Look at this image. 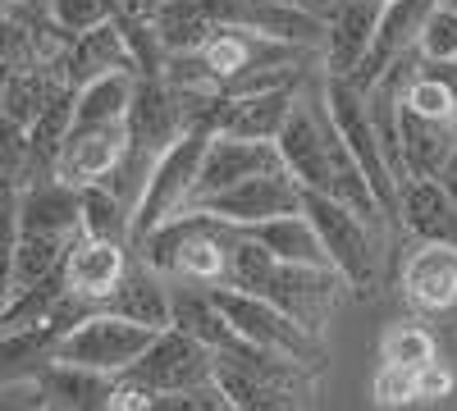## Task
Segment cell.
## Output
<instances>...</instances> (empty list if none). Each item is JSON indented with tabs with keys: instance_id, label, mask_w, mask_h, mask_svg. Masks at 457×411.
Listing matches in <instances>:
<instances>
[{
	"instance_id": "d6a6232c",
	"label": "cell",
	"mask_w": 457,
	"mask_h": 411,
	"mask_svg": "<svg viewBox=\"0 0 457 411\" xmlns=\"http://www.w3.org/2000/svg\"><path fill=\"white\" fill-rule=\"evenodd\" d=\"M370 398L379 411H403V407H421V389H416V370L379 361L375 380H370Z\"/></svg>"
},
{
	"instance_id": "7402d4cb",
	"label": "cell",
	"mask_w": 457,
	"mask_h": 411,
	"mask_svg": "<svg viewBox=\"0 0 457 411\" xmlns=\"http://www.w3.org/2000/svg\"><path fill=\"white\" fill-rule=\"evenodd\" d=\"M101 311H114V316L137 320V325H151V329H170V325H174L165 275H156L151 266H142V260H133V270H129L124 284L101 302Z\"/></svg>"
},
{
	"instance_id": "d6986e66",
	"label": "cell",
	"mask_w": 457,
	"mask_h": 411,
	"mask_svg": "<svg viewBox=\"0 0 457 411\" xmlns=\"http://www.w3.org/2000/svg\"><path fill=\"white\" fill-rule=\"evenodd\" d=\"M394 219L416 242H453L457 247V201L439 188V178H407L398 188Z\"/></svg>"
},
{
	"instance_id": "74e56055",
	"label": "cell",
	"mask_w": 457,
	"mask_h": 411,
	"mask_svg": "<svg viewBox=\"0 0 457 411\" xmlns=\"http://www.w3.org/2000/svg\"><path fill=\"white\" fill-rule=\"evenodd\" d=\"M161 5H165V0H120V14H129V19H156Z\"/></svg>"
},
{
	"instance_id": "cb8c5ba5",
	"label": "cell",
	"mask_w": 457,
	"mask_h": 411,
	"mask_svg": "<svg viewBox=\"0 0 457 411\" xmlns=\"http://www.w3.org/2000/svg\"><path fill=\"white\" fill-rule=\"evenodd\" d=\"M79 238V234H73ZM73 238H60V234H14L10 242V284H5V297L32 288V284H46L55 275H64V260H69V247Z\"/></svg>"
},
{
	"instance_id": "484cf974",
	"label": "cell",
	"mask_w": 457,
	"mask_h": 411,
	"mask_svg": "<svg viewBox=\"0 0 457 411\" xmlns=\"http://www.w3.org/2000/svg\"><path fill=\"white\" fill-rule=\"evenodd\" d=\"M243 234H252L261 247H270L279 260H293V266H329V251H325V242H320L307 210L265 219V224H247Z\"/></svg>"
},
{
	"instance_id": "4dcf8cb0",
	"label": "cell",
	"mask_w": 457,
	"mask_h": 411,
	"mask_svg": "<svg viewBox=\"0 0 457 411\" xmlns=\"http://www.w3.org/2000/svg\"><path fill=\"white\" fill-rule=\"evenodd\" d=\"M379 361H394L407 370H426L430 361H439V343L435 333L421 325H394L385 339H379Z\"/></svg>"
},
{
	"instance_id": "ffe728a7",
	"label": "cell",
	"mask_w": 457,
	"mask_h": 411,
	"mask_svg": "<svg viewBox=\"0 0 457 411\" xmlns=\"http://www.w3.org/2000/svg\"><path fill=\"white\" fill-rule=\"evenodd\" d=\"M32 380L42 384L46 402H60L69 411H114V384H120V375L69 366V361H42L32 370Z\"/></svg>"
},
{
	"instance_id": "52a82bcc",
	"label": "cell",
	"mask_w": 457,
	"mask_h": 411,
	"mask_svg": "<svg viewBox=\"0 0 457 411\" xmlns=\"http://www.w3.org/2000/svg\"><path fill=\"white\" fill-rule=\"evenodd\" d=\"M161 329L124 320L114 311H96L92 320H83L69 339L55 348L51 361H69V366H87V370H105V375H124L142 361V352L156 343Z\"/></svg>"
},
{
	"instance_id": "d590c367",
	"label": "cell",
	"mask_w": 457,
	"mask_h": 411,
	"mask_svg": "<svg viewBox=\"0 0 457 411\" xmlns=\"http://www.w3.org/2000/svg\"><path fill=\"white\" fill-rule=\"evenodd\" d=\"M151 411H238L228 402V393L220 384H202V389H179V393H156Z\"/></svg>"
},
{
	"instance_id": "7c38bea8",
	"label": "cell",
	"mask_w": 457,
	"mask_h": 411,
	"mask_svg": "<svg viewBox=\"0 0 457 411\" xmlns=\"http://www.w3.org/2000/svg\"><path fill=\"white\" fill-rule=\"evenodd\" d=\"M270 169H288L279 142H247V137L215 133L211 146H206V160H202V174H197V188H193V201H187V210H197L206 197L228 193L234 183L256 178V174H270Z\"/></svg>"
},
{
	"instance_id": "603a6c76",
	"label": "cell",
	"mask_w": 457,
	"mask_h": 411,
	"mask_svg": "<svg viewBox=\"0 0 457 411\" xmlns=\"http://www.w3.org/2000/svg\"><path fill=\"white\" fill-rule=\"evenodd\" d=\"M457 156V124L448 119H426L403 105V160L407 178H435L448 160Z\"/></svg>"
},
{
	"instance_id": "9c48e42d",
	"label": "cell",
	"mask_w": 457,
	"mask_h": 411,
	"mask_svg": "<svg viewBox=\"0 0 457 411\" xmlns=\"http://www.w3.org/2000/svg\"><path fill=\"white\" fill-rule=\"evenodd\" d=\"M129 380L146 384L151 393H179V389H202V384H215V352L193 339L183 329H161L156 343L142 352V361L133 370H124Z\"/></svg>"
},
{
	"instance_id": "7bdbcfd3",
	"label": "cell",
	"mask_w": 457,
	"mask_h": 411,
	"mask_svg": "<svg viewBox=\"0 0 457 411\" xmlns=\"http://www.w3.org/2000/svg\"><path fill=\"white\" fill-rule=\"evenodd\" d=\"M105 5H110V10H114V14H120V0H105Z\"/></svg>"
},
{
	"instance_id": "ab89813d",
	"label": "cell",
	"mask_w": 457,
	"mask_h": 411,
	"mask_svg": "<svg viewBox=\"0 0 457 411\" xmlns=\"http://www.w3.org/2000/svg\"><path fill=\"white\" fill-rule=\"evenodd\" d=\"M435 73H439V78H448L453 83V92H457V60H426Z\"/></svg>"
},
{
	"instance_id": "ba28073f",
	"label": "cell",
	"mask_w": 457,
	"mask_h": 411,
	"mask_svg": "<svg viewBox=\"0 0 457 411\" xmlns=\"http://www.w3.org/2000/svg\"><path fill=\"white\" fill-rule=\"evenodd\" d=\"M343 292H353L334 266H293V260H275L270 279L256 297H270L275 307H284L288 316H297L312 333H325L329 316L338 311Z\"/></svg>"
},
{
	"instance_id": "8fae6325",
	"label": "cell",
	"mask_w": 457,
	"mask_h": 411,
	"mask_svg": "<svg viewBox=\"0 0 457 411\" xmlns=\"http://www.w3.org/2000/svg\"><path fill=\"white\" fill-rule=\"evenodd\" d=\"M297 105V87H270V92H243V96H211L206 101V133H228L247 142H279L288 115Z\"/></svg>"
},
{
	"instance_id": "5b68a950",
	"label": "cell",
	"mask_w": 457,
	"mask_h": 411,
	"mask_svg": "<svg viewBox=\"0 0 457 411\" xmlns=\"http://www.w3.org/2000/svg\"><path fill=\"white\" fill-rule=\"evenodd\" d=\"M211 137H215V133L193 128V133H183V137L170 146V152L156 160V169H151L146 188H142V197H137V206H133V242L146 238L151 229H161L165 219H174V215L187 210Z\"/></svg>"
},
{
	"instance_id": "8992f818",
	"label": "cell",
	"mask_w": 457,
	"mask_h": 411,
	"mask_svg": "<svg viewBox=\"0 0 457 411\" xmlns=\"http://www.w3.org/2000/svg\"><path fill=\"white\" fill-rule=\"evenodd\" d=\"M320 96H325V105H329V115H334L343 142H348V152H353L357 165L366 169L375 197L385 201V210L394 215V210H398V188H403V183H398V174H394V165H389L385 142H379V128H375V119H370L366 92H361L353 78H325Z\"/></svg>"
},
{
	"instance_id": "ac0fdd59",
	"label": "cell",
	"mask_w": 457,
	"mask_h": 411,
	"mask_svg": "<svg viewBox=\"0 0 457 411\" xmlns=\"http://www.w3.org/2000/svg\"><path fill=\"white\" fill-rule=\"evenodd\" d=\"M129 270H133V247L129 242H101V238H87V234L73 238L69 260H64L69 292L92 297V302H105V297L124 284Z\"/></svg>"
},
{
	"instance_id": "4316f807",
	"label": "cell",
	"mask_w": 457,
	"mask_h": 411,
	"mask_svg": "<svg viewBox=\"0 0 457 411\" xmlns=\"http://www.w3.org/2000/svg\"><path fill=\"white\" fill-rule=\"evenodd\" d=\"M151 23H156V32H161V42H165L170 55L197 51V46H206L211 37L220 32V19H215L211 0H165L161 14Z\"/></svg>"
},
{
	"instance_id": "83f0119b",
	"label": "cell",
	"mask_w": 457,
	"mask_h": 411,
	"mask_svg": "<svg viewBox=\"0 0 457 411\" xmlns=\"http://www.w3.org/2000/svg\"><path fill=\"white\" fill-rule=\"evenodd\" d=\"M137 96V73L114 69L79 87V124H124Z\"/></svg>"
},
{
	"instance_id": "9a60e30c",
	"label": "cell",
	"mask_w": 457,
	"mask_h": 411,
	"mask_svg": "<svg viewBox=\"0 0 457 411\" xmlns=\"http://www.w3.org/2000/svg\"><path fill=\"white\" fill-rule=\"evenodd\" d=\"M403 302L416 316H453L457 311V247L453 242H421L403 266Z\"/></svg>"
},
{
	"instance_id": "1f68e13d",
	"label": "cell",
	"mask_w": 457,
	"mask_h": 411,
	"mask_svg": "<svg viewBox=\"0 0 457 411\" xmlns=\"http://www.w3.org/2000/svg\"><path fill=\"white\" fill-rule=\"evenodd\" d=\"M124 28V42H129V55H133V69L137 78H165V64H170V51L161 42V32L151 19H129V14H114Z\"/></svg>"
},
{
	"instance_id": "f1b7e54d",
	"label": "cell",
	"mask_w": 457,
	"mask_h": 411,
	"mask_svg": "<svg viewBox=\"0 0 457 411\" xmlns=\"http://www.w3.org/2000/svg\"><path fill=\"white\" fill-rule=\"evenodd\" d=\"M79 234L133 247V201H124L110 183H87L83 188V229Z\"/></svg>"
},
{
	"instance_id": "f35d334b",
	"label": "cell",
	"mask_w": 457,
	"mask_h": 411,
	"mask_svg": "<svg viewBox=\"0 0 457 411\" xmlns=\"http://www.w3.org/2000/svg\"><path fill=\"white\" fill-rule=\"evenodd\" d=\"M435 178H439V188H444V193H448V197L457 201V156H453V160H448V165H444V169H439Z\"/></svg>"
},
{
	"instance_id": "2e32d148",
	"label": "cell",
	"mask_w": 457,
	"mask_h": 411,
	"mask_svg": "<svg viewBox=\"0 0 457 411\" xmlns=\"http://www.w3.org/2000/svg\"><path fill=\"white\" fill-rule=\"evenodd\" d=\"M129 156V124H73L64 152H60V178L73 188L87 183H114Z\"/></svg>"
},
{
	"instance_id": "44dd1931",
	"label": "cell",
	"mask_w": 457,
	"mask_h": 411,
	"mask_svg": "<svg viewBox=\"0 0 457 411\" xmlns=\"http://www.w3.org/2000/svg\"><path fill=\"white\" fill-rule=\"evenodd\" d=\"M64 92H73L64 64H37V69H5V124H19V128H32L42 119V110L55 105Z\"/></svg>"
},
{
	"instance_id": "e575fe53",
	"label": "cell",
	"mask_w": 457,
	"mask_h": 411,
	"mask_svg": "<svg viewBox=\"0 0 457 411\" xmlns=\"http://www.w3.org/2000/svg\"><path fill=\"white\" fill-rule=\"evenodd\" d=\"M421 55L426 60H457V5H448V0H439L426 19Z\"/></svg>"
},
{
	"instance_id": "f546056e",
	"label": "cell",
	"mask_w": 457,
	"mask_h": 411,
	"mask_svg": "<svg viewBox=\"0 0 457 411\" xmlns=\"http://www.w3.org/2000/svg\"><path fill=\"white\" fill-rule=\"evenodd\" d=\"M64 292H69V279L55 275V279H46V284H32V288L5 297V311H0V333H23V329L46 325Z\"/></svg>"
},
{
	"instance_id": "4fadbf2b",
	"label": "cell",
	"mask_w": 457,
	"mask_h": 411,
	"mask_svg": "<svg viewBox=\"0 0 457 411\" xmlns=\"http://www.w3.org/2000/svg\"><path fill=\"white\" fill-rule=\"evenodd\" d=\"M435 5H439V0H389L375 42H370L366 60L357 64V73H353V83L361 92L375 87L398 60H407L411 51H421V32H426V19H430Z\"/></svg>"
},
{
	"instance_id": "277c9868",
	"label": "cell",
	"mask_w": 457,
	"mask_h": 411,
	"mask_svg": "<svg viewBox=\"0 0 457 411\" xmlns=\"http://www.w3.org/2000/svg\"><path fill=\"white\" fill-rule=\"evenodd\" d=\"M302 210L312 215L316 234L329 251V266L348 279V288L357 297H370L379 288V229L370 219H361L348 201L338 197H325V193H307Z\"/></svg>"
},
{
	"instance_id": "b9f144b4",
	"label": "cell",
	"mask_w": 457,
	"mask_h": 411,
	"mask_svg": "<svg viewBox=\"0 0 457 411\" xmlns=\"http://www.w3.org/2000/svg\"><path fill=\"white\" fill-rule=\"evenodd\" d=\"M42 411H69V407H60V402H42Z\"/></svg>"
},
{
	"instance_id": "3957f363",
	"label": "cell",
	"mask_w": 457,
	"mask_h": 411,
	"mask_svg": "<svg viewBox=\"0 0 457 411\" xmlns=\"http://www.w3.org/2000/svg\"><path fill=\"white\" fill-rule=\"evenodd\" d=\"M215 302L220 311L228 316L247 343L265 348V352H279V357H293L302 366L320 370L329 361V348H325V333H312L297 316H288L284 307H275L270 297H256V292H243V288H228V284H215Z\"/></svg>"
},
{
	"instance_id": "60d3db41",
	"label": "cell",
	"mask_w": 457,
	"mask_h": 411,
	"mask_svg": "<svg viewBox=\"0 0 457 411\" xmlns=\"http://www.w3.org/2000/svg\"><path fill=\"white\" fill-rule=\"evenodd\" d=\"M284 5H297V10H312V14H329V5H334V0H284Z\"/></svg>"
},
{
	"instance_id": "6da1fadb",
	"label": "cell",
	"mask_w": 457,
	"mask_h": 411,
	"mask_svg": "<svg viewBox=\"0 0 457 411\" xmlns=\"http://www.w3.org/2000/svg\"><path fill=\"white\" fill-rule=\"evenodd\" d=\"M279 152H284L288 174L307 193H325V197L348 201L361 219H370L375 229H385L389 210H385V201L375 197V188H370L366 169L357 165V156L348 152V142H343L325 96L293 105V115H288V124L279 133Z\"/></svg>"
},
{
	"instance_id": "5bb4252c",
	"label": "cell",
	"mask_w": 457,
	"mask_h": 411,
	"mask_svg": "<svg viewBox=\"0 0 457 411\" xmlns=\"http://www.w3.org/2000/svg\"><path fill=\"white\" fill-rule=\"evenodd\" d=\"M389 0H334L325 14V73L329 78H353L357 64L366 60L379 19H385Z\"/></svg>"
},
{
	"instance_id": "d4e9b609",
	"label": "cell",
	"mask_w": 457,
	"mask_h": 411,
	"mask_svg": "<svg viewBox=\"0 0 457 411\" xmlns=\"http://www.w3.org/2000/svg\"><path fill=\"white\" fill-rule=\"evenodd\" d=\"M114 69H133V55H129V42H124V28L120 19H110L92 32H83L79 42H73V51L64 55V73L73 87H83L92 78H101V73H114ZM137 73V69H133Z\"/></svg>"
},
{
	"instance_id": "30bf717a",
	"label": "cell",
	"mask_w": 457,
	"mask_h": 411,
	"mask_svg": "<svg viewBox=\"0 0 457 411\" xmlns=\"http://www.w3.org/2000/svg\"><path fill=\"white\" fill-rule=\"evenodd\" d=\"M302 201H307V188L288 174V169H270V174H256L234 183L228 193L206 197L197 210L234 224V229H247V224H265V219H279V215H297Z\"/></svg>"
},
{
	"instance_id": "8d00e7d4",
	"label": "cell",
	"mask_w": 457,
	"mask_h": 411,
	"mask_svg": "<svg viewBox=\"0 0 457 411\" xmlns=\"http://www.w3.org/2000/svg\"><path fill=\"white\" fill-rule=\"evenodd\" d=\"M416 389H421V407H439L457 393V375L444 361H430L426 370H416Z\"/></svg>"
},
{
	"instance_id": "e0dca14e",
	"label": "cell",
	"mask_w": 457,
	"mask_h": 411,
	"mask_svg": "<svg viewBox=\"0 0 457 411\" xmlns=\"http://www.w3.org/2000/svg\"><path fill=\"white\" fill-rule=\"evenodd\" d=\"M83 229V188L64 178L32 183L14 193V234H60L73 238Z\"/></svg>"
},
{
	"instance_id": "7a4b0ae2",
	"label": "cell",
	"mask_w": 457,
	"mask_h": 411,
	"mask_svg": "<svg viewBox=\"0 0 457 411\" xmlns=\"http://www.w3.org/2000/svg\"><path fill=\"white\" fill-rule=\"evenodd\" d=\"M228 251H234V224H224L206 210H183L133 242V256L142 266H151L165 279L202 284V288L228 279Z\"/></svg>"
},
{
	"instance_id": "836d02e7",
	"label": "cell",
	"mask_w": 457,
	"mask_h": 411,
	"mask_svg": "<svg viewBox=\"0 0 457 411\" xmlns=\"http://www.w3.org/2000/svg\"><path fill=\"white\" fill-rule=\"evenodd\" d=\"M46 10L73 37V42H79L83 32H92V28H101V23L114 19V10L105 5V0H46Z\"/></svg>"
}]
</instances>
